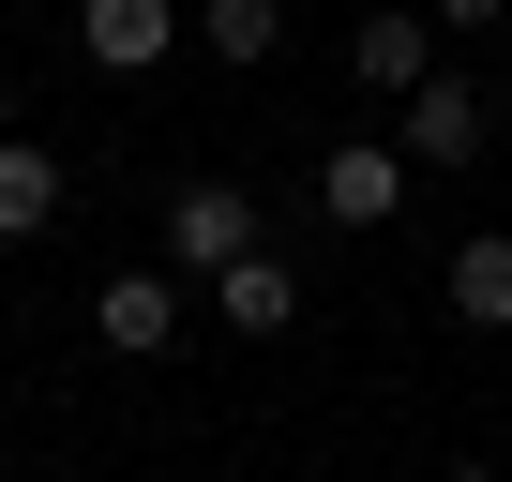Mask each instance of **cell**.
I'll return each instance as SVG.
<instances>
[{"instance_id":"1","label":"cell","mask_w":512,"mask_h":482,"mask_svg":"<svg viewBox=\"0 0 512 482\" xmlns=\"http://www.w3.org/2000/svg\"><path fill=\"white\" fill-rule=\"evenodd\" d=\"M181 31H196L181 0H76V61H91V76H151Z\"/></svg>"},{"instance_id":"2","label":"cell","mask_w":512,"mask_h":482,"mask_svg":"<svg viewBox=\"0 0 512 482\" xmlns=\"http://www.w3.org/2000/svg\"><path fill=\"white\" fill-rule=\"evenodd\" d=\"M317 211H332V226H392V211H407V151H392V136L317 151Z\"/></svg>"},{"instance_id":"3","label":"cell","mask_w":512,"mask_h":482,"mask_svg":"<svg viewBox=\"0 0 512 482\" xmlns=\"http://www.w3.org/2000/svg\"><path fill=\"white\" fill-rule=\"evenodd\" d=\"M166 257H196V272L256 257V196H241V181H181V196H166Z\"/></svg>"},{"instance_id":"4","label":"cell","mask_w":512,"mask_h":482,"mask_svg":"<svg viewBox=\"0 0 512 482\" xmlns=\"http://www.w3.org/2000/svg\"><path fill=\"white\" fill-rule=\"evenodd\" d=\"M91 332H106L121 362H166V347H181V287H166V272H106V287H91Z\"/></svg>"},{"instance_id":"5","label":"cell","mask_w":512,"mask_h":482,"mask_svg":"<svg viewBox=\"0 0 512 482\" xmlns=\"http://www.w3.org/2000/svg\"><path fill=\"white\" fill-rule=\"evenodd\" d=\"M211 317H226L241 347H272V332L302 317V272L272 257V241H256V257H226V272H211Z\"/></svg>"},{"instance_id":"6","label":"cell","mask_w":512,"mask_h":482,"mask_svg":"<svg viewBox=\"0 0 512 482\" xmlns=\"http://www.w3.org/2000/svg\"><path fill=\"white\" fill-rule=\"evenodd\" d=\"M347 61H362V91H392V106H407V91L437 76V16H407V0H377V16L347 31Z\"/></svg>"},{"instance_id":"7","label":"cell","mask_w":512,"mask_h":482,"mask_svg":"<svg viewBox=\"0 0 512 482\" xmlns=\"http://www.w3.org/2000/svg\"><path fill=\"white\" fill-rule=\"evenodd\" d=\"M392 151H407V166H467V151H482V91H467V76H422Z\"/></svg>"},{"instance_id":"8","label":"cell","mask_w":512,"mask_h":482,"mask_svg":"<svg viewBox=\"0 0 512 482\" xmlns=\"http://www.w3.org/2000/svg\"><path fill=\"white\" fill-rule=\"evenodd\" d=\"M61 196H76V181H61V151H46V136H0V241H46V226H61Z\"/></svg>"},{"instance_id":"9","label":"cell","mask_w":512,"mask_h":482,"mask_svg":"<svg viewBox=\"0 0 512 482\" xmlns=\"http://www.w3.org/2000/svg\"><path fill=\"white\" fill-rule=\"evenodd\" d=\"M452 317H467V332H512V241H497V226L452 241Z\"/></svg>"},{"instance_id":"10","label":"cell","mask_w":512,"mask_h":482,"mask_svg":"<svg viewBox=\"0 0 512 482\" xmlns=\"http://www.w3.org/2000/svg\"><path fill=\"white\" fill-rule=\"evenodd\" d=\"M196 46L256 76V61H272V46H287V0H196Z\"/></svg>"},{"instance_id":"11","label":"cell","mask_w":512,"mask_h":482,"mask_svg":"<svg viewBox=\"0 0 512 482\" xmlns=\"http://www.w3.org/2000/svg\"><path fill=\"white\" fill-rule=\"evenodd\" d=\"M422 16H437V31H497V16H512V0H422Z\"/></svg>"},{"instance_id":"12","label":"cell","mask_w":512,"mask_h":482,"mask_svg":"<svg viewBox=\"0 0 512 482\" xmlns=\"http://www.w3.org/2000/svg\"><path fill=\"white\" fill-rule=\"evenodd\" d=\"M0 136H16V91H0Z\"/></svg>"},{"instance_id":"13","label":"cell","mask_w":512,"mask_h":482,"mask_svg":"<svg viewBox=\"0 0 512 482\" xmlns=\"http://www.w3.org/2000/svg\"><path fill=\"white\" fill-rule=\"evenodd\" d=\"M452 482H497V467H452Z\"/></svg>"}]
</instances>
